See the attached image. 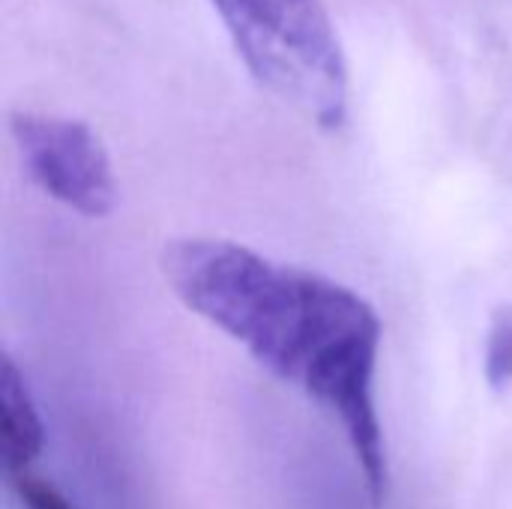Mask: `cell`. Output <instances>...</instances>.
<instances>
[{"label": "cell", "instance_id": "cell-1", "mask_svg": "<svg viewBox=\"0 0 512 509\" xmlns=\"http://www.w3.org/2000/svg\"><path fill=\"white\" fill-rule=\"evenodd\" d=\"M162 273L186 309L339 420L369 498L381 507L390 459L375 408L384 330L372 303L330 276L213 237L168 243Z\"/></svg>", "mask_w": 512, "mask_h": 509}, {"label": "cell", "instance_id": "cell-2", "mask_svg": "<svg viewBox=\"0 0 512 509\" xmlns=\"http://www.w3.org/2000/svg\"><path fill=\"white\" fill-rule=\"evenodd\" d=\"M249 75L318 129L348 117V63L321 0H210Z\"/></svg>", "mask_w": 512, "mask_h": 509}, {"label": "cell", "instance_id": "cell-3", "mask_svg": "<svg viewBox=\"0 0 512 509\" xmlns=\"http://www.w3.org/2000/svg\"><path fill=\"white\" fill-rule=\"evenodd\" d=\"M9 129L21 165L48 198L87 219H102L114 210V168L105 144L84 120L18 111Z\"/></svg>", "mask_w": 512, "mask_h": 509}, {"label": "cell", "instance_id": "cell-4", "mask_svg": "<svg viewBox=\"0 0 512 509\" xmlns=\"http://www.w3.org/2000/svg\"><path fill=\"white\" fill-rule=\"evenodd\" d=\"M0 447L3 468L9 471L12 480L27 477L45 447L42 417L36 411L24 375L9 357H3L0 369Z\"/></svg>", "mask_w": 512, "mask_h": 509}, {"label": "cell", "instance_id": "cell-5", "mask_svg": "<svg viewBox=\"0 0 512 509\" xmlns=\"http://www.w3.org/2000/svg\"><path fill=\"white\" fill-rule=\"evenodd\" d=\"M486 381L495 390L512 384V306L495 312L486 333Z\"/></svg>", "mask_w": 512, "mask_h": 509}, {"label": "cell", "instance_id": "cell-6", "mask_svg": "<svg viewBox=\"0 0 512 509\" xmlns=\"http://www.w3.org/2000/svg\"><path fill=\"white\" fill-rule=\"evenodd\" d=\"M18 486V498L27 509H72V504L63 498V492L57 486H51L48 480H39V477H21L15 480Z\"/></svg>", "mask_w": 512, "mask_h": 509}]
</instances>
